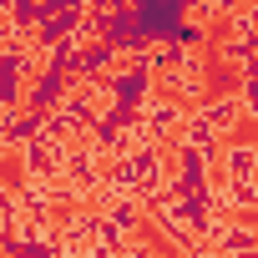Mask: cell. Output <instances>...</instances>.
I'll return each mask as SVG.
<instances>
[{"label":"cell","mask_w":258,"mask_h":258,"mask_svg":"<svg viewBox=\"0 0 258 258\" xmlns=\"http://www.w3.org/2000/svg\"><path fill=\"white\" fill-rule=\"evenodd\" d=\"M26 187H31V142L6 137V142H0V192L21 198Z\"/></svg>","instance_id":"cell-2"},{"label":"cell","mask_w":258,"mask_h":258,"mask_svg":"<svg viewBox=\"0 0 258 258\" xmlns=\"http://www.w3.org/2000/svg\"><path fill=\"white\" fill-rule=\"evenodd\" d=\"M121 248L132 258H192V243H182L167 228L157 203H137L132 208V218H126V228H121Z\"/></svg>","instance_id":"cell-1"}]
</instances>
